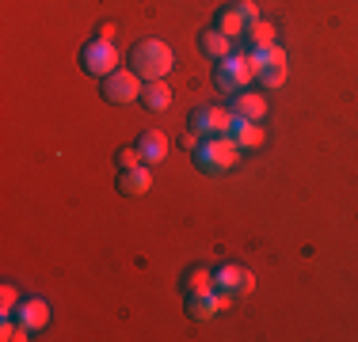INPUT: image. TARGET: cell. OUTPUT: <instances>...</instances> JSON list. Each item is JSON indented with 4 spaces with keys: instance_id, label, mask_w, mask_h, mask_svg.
Returning <instances> with one entry per match:
<instances>
[{
    "instance_id": "obj_10",
    "label": "cell",
    "mask_w": 358,
    "mask_h": 342,
    "mask_svg": "<svg viewBox=\"0 0 358 342\" xmlns=\"http://www.w3.org/2000/svg\"><path fill=\"white\" fill-rule=\"evenodd\" d=\"M118 191H122L126 198H141V194H149V191H152V175H149V164L126 168L122 175H118Z\"/></svg>"
},
{
    "instance_id": "obj_13",
    "label": "cell",
    "mask_w": 358,
    "mask_h": 342,
    "mask_svg": "<svg viewBox=\"0 0 358 342\" xmlns=\"http://www.w3.org/2000/svg\"><path fill=\"white\" fill-rule=\"evenodd\" d=\"M199 50L210 57V61H221V57L233 54V38H229V34H221L217 27H210V31L199 34Z\"/></svg>"
},
{
    "instance_id": "obj_8",
    "label": "cell",
    "mask_w": 358,
    "mask_h": 342,
    "mask_svg": "<svg viewBox=\"0 0 358 342\" xmlns=\"http://www.w3.org/2000/svg\"><path fill=\"white\" fill-rule=\"evenodd\" d=\"M229 110H233V118H244V122H263L267 118V99L259 91H236Z\"/></svg>"
},
{
    "instance_id": "obj_11",
    "label": "cell",
    "mask_w": 358,
    "mask_h": 342,
    "mask_svg": "<svg viewBox=\"0 0 358 342\" xmlns=\"http://www.w3.org/2000/svg\"><path fill=\"white\" fill-rule=\"evenodd\" d=\"M217 312H221V304H217V293H214V289H206V293H187V315H191L194 323L214 320Z\"/></svg>"
},
{
    "instance_id": "obj_14",
    "label": "cell",
    "mask_w": 358,
    "mask_h": 342,
    "mask_svg": "<svg viewBox=\"0 0 358 342\" xmlns=\"http://www.w3.org/2000/svg\"><path fill=\"white\" fill-rule=\"evenodd\" d=\"M229 137L236 141V149H241V152L259 149V144H263V130H259V122H244V118H236V122H233Z\"/></svg>"
},
{
    "instance_id": "obj_17",
    "label": "cell",
    "mask_w": 358,
    "mask_h": 342,
    "mask_svg": "<svg viewBox=\"0 0 358 342\" xmlns=\"http://www.w3.org/2000/svg\"><path fill=\"white\" fill-rule=\"evenodd\" d=\"M244 42H248V54H252V50H259V46H271V42H275V23H271V20H255V23H248V31H244Z\"/></svg>"
},
{
    "instance_id": "obj_9",
    "label": "cell",
    "mask_w": 358,
    "mask_h": 342,
    "mask_svg": "<svg viewBox=\"0 0 358 342\" xmlns=\"http://www.w3.org/2000/svg\"><path fill=\"white\" fill-rule=\"evenodd\" d=\"M15 323L27 331H42L50 323V304L42 301V297H27V301H20L15 308Z\"/></svg>"
},
{
    "instance_id": "obj_12",
    "label": "cell",
    "mask_w": 358,
    "mask_h": 342,
    "mask_svg": "<svg viewBox=\"0 0 358 342\" xmlns=\"http://www.w3.org/2000/svg\"><path fill=\"white\" fill-rule=\"evenodd\" d=\"M138 149H141V160L145 164H164V156H168V137L160 133V130H145L138 137Z\"/></svg>"
},
{
    "instance_id": "obj_4",
    "label": "cell",
    "mask_w": 358,
    "mask_h": 342,
    "mask_svg": "<svg viewBox=\"0 0 358 342\" xmlns=\"http://www.w3.org/2000/svg\"><path fill=\"white\" fill-rule=\"evenodd\" d=\"M141 76L134 73V68H115V73H107L103 76V99L107 103H118V107H122V103H138L141 99Z\"/></svg>"
},
{
    "instance_id": "obj_7",
    "label": "cell",
    "mask_w": 358,
    "mask_h": 342,
    "mask_svg": "<svg viewBox=\"0 0 358 342\" xmlns=\"http://www.w3.org/2000/svg\"><path fill=\"white\" fill-rule=\"evenodd\" d=\"M214 289H225V293H233V297H248L252 289H255V274L248 267L229 262V267L214 270Z\"/></svg>"
},
{
    "instance_id": "obj_2",
    "label": "cell",
    "mask_w": 358,
    "mask_h": 342,
    "mask_svg": "<svg viewBox=\"0 0 358 342\" xmlns=\"http://www.w3.org/2000/svg\"><path fill=\"white\" fill-rule=\"evenodd\" d=\"M191 156H194V168L199 171H206V175H225V171L236 168L241 149H236L233 137H202Z\"/></svg>"
},
{
    "instance_id": "obj_3",
    "label": "cell",
    "mask_w": 358,
    "mask_h": 342,
    "mask_svg": "<svg viewBox=\"0 0 358 342\" xmlns=\"http://www.w3.org/2000/svg\"><path fill=\"white\" fill-rule=\"evenodd\" d=\"M252 80H255V65H252L248 54H229V57H221L217 68H214V84H217V91H225V96L244 91Z\"/></svg>"
},
{
    "instance_id": "obj_1",
    "label": "cell",
    "mask_w": 358,
    "mask_h": 342,
    "mask_svg": "<svg viewBox=\"0 0 358 342\" xmlns=\"http://www.w3.org/2000/svg\"><path fill=\"white\" fill-rule=\"evenodd\" d=\"M172 65H176V54H172V46L160 42V38H141L138 46L130 50V68L141 76L145 84L164 80V76L172 73Z\"/></svg>"
},
{
    "instance_id": "obj_26",
    "label": "cell",
    "mask_w": 358,
    "mask_h": 342,
    "mask_svg": "<svg viewBox=\"0 0 358 342\" xmlns=\"http://www.w3.org/2000/svg\"><path fill=\"white\" fill-rule=\"evenodd\" d=\"M96 38H110V42H115V23H103V27H99V34H96Z\"/></svg>"
},
{
    "instance_id": "obj_20",
    "label": "cell",
    "mask_w": 358,
    "mask_h": 342,
    "mask_svg": "<svg viewBox=\"0 0 358 342\" xmlns=\"http://www.w3.org/2000/svg\"><path fill=\"white\" fill-rule=\"evenodd\" d=\"M252 65L255 68H263V65H286V50L282 46H275V42H271V46H259V50H252Z\"/></svg>"
},
{
    "instance_id": "obj_25",
    "label": "cell",
    "mask_w": 358,
    "mask_h": 342,
    "mask_svg": "<svg viewBox=\"0 0 358 342\" xmlns=\"http://www.w3.org/2000/svg\"><path fill=\"white\" fill-rule=\"evenodd\" d=\"M199 141H202V137L194 133V130H187V133H183V149H191V152H194V149H199Z\"/></svg>"
},
{
    "instance_id": "obj_16",
    "label": "cell",
    "mask_w": 358,
    "mask_h": 342,
    "mask_svg": "<svg viewBox=\"0 0 358 342\" xmlns=\"http://www.w3.org/2000/svg\"><path fill=\"white\" fill-rule=\"evenodd\" d=\"M214 27L221 34H229V38H244V31H248V23H244V15L236 12V4L221 8V12L214 15Z\"/></svg>"
},
{
    "instance_id": "obj_6",
    "label": "cell",
    "mask_w": 358,
    "mask_h": 342,
    "mask_svg": "<svg viewBox=\"0 0 358 342\" xmlns=\"http://www.w3.org/2000/svg\"><path fill=\"white\" fill-rule=\"evenodd\" d=\"M233 122L236 118L229 107H194L191 110V130L199 137H229Z\"/></svg>"
},
{
    "instance_id": "obj_19",
    "label": "cell",
    "mask_w": 358,
    "mask_h": 342,
    "mask_svg": "<svg viewBox=\"0 0 358 342\" xmlns=\"http://www.w3.org/2000/svg\"><path fill=\"white\" fill-rule=\"evenodd\" d=\"M255 80H259L263 91L282 88V84H286V65H263V68H255Z\"/></svg>"
},
{
    "instance_id": "obj_24",
    "label": "cell",
    "mask_w": 358,
    "mask_h": 342,
    "mask_svg": "<svg viewBox=\"0 0 358 342\" xmlns=\"http://www.w3.org/2000/svg\"><path fill=\"white\" fill-rule=\"evenodd\" d=\"M236 12L244 15V23H255V20H263V15H259V8H255V0H236Z\"/></svg>"
},
{
    "instance_id": "obj_5",
    "label": "cell",
    "mask_w": 358,
    "mask_h": 342,
    "mask_svg": "<svg viewBox=\"0 0 358 342\" xmlns=\"http://www.w3.org/2000/svg\"><path fill=\"white\" fill-rule=\"evenodd\" d=\"M80 68H84V73H92V76L115 73V68H118V50H115V42H110V38H92V42H84V50H80Z\"/></svg>"
},
{
    "instance_id": "obj_15",
    "label": "cell",
    "mask_w": 358,
    "mask_h": 342,
    "mask_svg": "<svg viewBox=\"0 0 358 342\" xmlns=\"http://www.w3.org/2000/svg\"><path fill=\"white\" fill-rule=\"evenodd\" d=\"M141 103H145V110L160 114V110H168V103H172V88H168L164 80H149L141 88Z\"/></svg>"
},
{
    "instance_id": "obj_23",
    "label": "cell",
    "mask_w": 358,
    "mask_h": 342,
    "mask_svg": "<svg viewBox=\"0 0 358 342\" xmlns=\"http://www.w3.org/2000/svg\"><path fill=\"white\" fill-rule=\"evenodd\" d=\"M0 308H4V315H12L15 308H20V293H15V285H4V293H0Z\"/></svg>"
},
{
    "instance_id": "obj_21",
    "label": "cell",
    "mask_w": 358,
    "mask_h": 342,
    "mask_svg": "<svg viewBox=\"0 0 358 342\" xmlns=\"http://www.w3.org/2000/svg\"><path fill=\"white\" fill-rule=\"evenodd\" d=\"M138 164H145V160H141V149H138V144H130V149H118V168H138Z\"/></svg>"
},
{
    "instance_id": "obj_18",
    "label": "cell",
    "mask_w": 358,
    "mask_h": 342,
    "mask_svg": "<svg viewBox=\"0 0 358 342\" xmlns=\"http://www.w3.org/2000/svg\"><path fill=\"white\" fill-rule=\"evenodd\" d=\"M214 289V270L210 267H191L183 274V293H206Z\"/></svg>"
},
{
    "instance_id": "obj_22",
    "label": "cell",
    "mask_w": 358,
    "mask_h": 342,
    "mask_svg": "<svg viewBox=\"0 0 358 342\" xmlns=\"http://www.w3.org/2000/svg\"><path fill=\"white\" fill-rule=\"evenodd\" d=\"M31 331L27 327H20V323H12V320H4V327H0V339L4 342H20V339H27Z\"/></svg>"
}]
</instances>
